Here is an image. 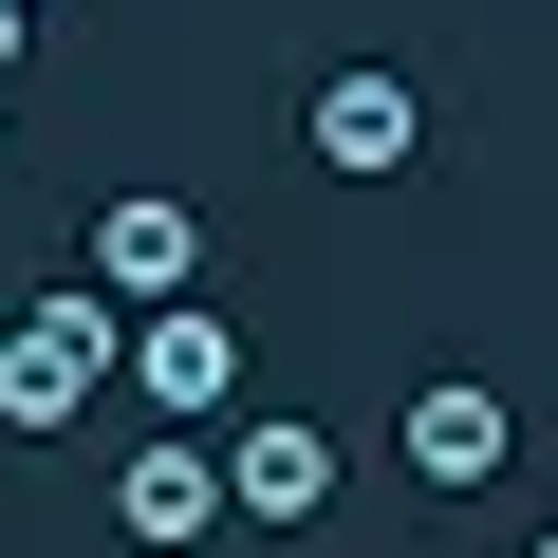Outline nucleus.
Masks as SVG:
<instances>
[{
  "label": "nucleus",
  "instance_id": "nucleus-1",
  "mask_svg": "<svg viewBox=\"0 0 558 558\" xmlns=\"http://www.w3.org/2000/svg\"><path fill=\"white\" fill-rule=\"evenodd\" d=\"M112 354H131V317L94 299V279H57L38 317H0V428H75L112 391Z\"/></svg>",
  "mask_w": 558,
  "mask_h": 558
},
{
  "label": "nucleus",
  "instance_id": "nucleus-2",
  "mask_svg": "<svg viewBox=\"0 0 558 558\" xmlns=\"http://www.w3.org/2000/svg\"><path fill=\"white\" fill-rule=\"evenodd\" d=\"M112 391H149V428H242V317L223 299H168V317H131V354H112Z\"/></svg>",
  "mask_w": 558,
  "mask_h": 558
},
{
  "label": "nucleus",
  "instance_id": "nucleus-3",
  "mask_svg": "<svg viewBox=\"0 0 558 558\" xmlns=\"http://www.w3.org/2000/svg\"><path fill=\"white\" fill-rule=\"evenodd\" d=\"M94 299H112V317L205 299V205H186V186H112V205H94Z\"/></svg>",
  "mask_w": 558,
  "mask_h": 558
},
{
  "label": "nucleus",
  "instance_id": "nucleus-4",
  "mask_svg": "<svg viewBox=\"0 0 558 558\" xmlns=\"http://www.w3.org/2000/svg\"><path fill=\"white\" fill-rule=\"evenodd\" d=\"M299 149H317V168H336V186H391V168H410V149H428V94H410V75H391V57H336V75H317V94H299Z\"/></svg>",
  "mask_w": 558,
  "mask_h": 558
},
{
  "label": "nucleus",
  "instance_id": "nucleus-5",
  "mask_svg": "<svg viewBox=\"0 0 558 558\" xmlns=\"http://www.w3.org/2000/svg\"><path fill=\"white\" fill-rule=\"evenodd\" d=\"M205 465H223V521H242V539H299V521L336 502V428H299V410H242Z\"/></svg>",
  "mask_w": 558,
  "mask_h": 558
},
{
  "label": "nucleus",
  "instance_id": "nucleus-6",
  "mask_svg": "<svg viewBox=\"0 0 558 558\" xmlns=\"http://www.w3.org/2000/svg\"><path fill=\"white\" fill-rule=\"evenodd\" d=\"M391 447H410V484H447V502H465V484H502V465H521V410H502L484 373H428V391L391 410Z\"/></svg>",
  "mask_w": 558,
  "mask_h": 558
},
{
  "label": "nucleus",
  "instance_id": "nucleus-7",
  "mask_svg": "<svg viewBox=\"0 0 558 558\" xmlns=\"http://www.w3.org/2000/svg\"><path fill=\"white\" fill-rule=\"evenodd\" d=\"M112 521H131L149 558H186V539H223V465H205L186 428H149V447H131V484H112Z\"/></svg>",
  "mask_w": 558,
  "mask_h": 558
},
{
  "label": "nucleus",
  "instance_id": "nucleus-8",
  "mask_svg": "<svg viewBox=\"0 0 558 558\" xmlns=\"http://www.w3.org/2000/svg\"><path fill=\"white\" fill-rule=\"evenodd\" d=\"M0 75H20V0H0Z\"/></svg>",
  "mask_w": 558,
  "mask_h": 558
},
{
  "label": "nucleus",
  "instance_id": "nucleus-9",
  "mask_svg": "<svg viewBox=\"0 0 558 558\" xmlns=\"http://www.w3.org/2000/svg\"><path fill=\"white\" fill-rule=\"evenodd\" d=\"M521 558H558V521H539V539H521Z\"/></svg>",
  "mask_w": 558,
  "mask_h": 558
},
{
  "label": "nucleus",
  "instance_id": "nucleus-10",
  "mask_svg": "<svg viewBox=\"0 0 558 558\" xmlns=\"http://www.w3.org/2000/svg\"><path fill=\"white\" fill-rule=\"evenodd\" d=\"M20 20H38V0H20Z\"/></svg>",
  "mask_w": 558,
  "mask_h": 558
}]
</instances>
